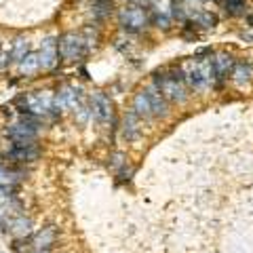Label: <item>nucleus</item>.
Wrapping results in <instances>:
<instances>
[{"mask_svg": "<svg viewBox=\"0 0 253 253\" xmlns=\"http://www.w3.org/2000/svg\"><path fill=\"white\" fill-rule=\"evenodd\" d=\"M179 74L184 78V83L188 84V89L194 91H207L211 86H215V74H213V63H211V55L207 59L196 55V57H188L186 61H181L179 66Z\"/></svg>", "mask_w": 253, "mask_h": 253, "instance_id": "f257e3e1", "label": "nucleus"}, {"mask_svg": "<svg viewBox=\"0 0 253 253\" xmlns=\"http://www.w3.org/2000/svg\"><path fill=\"white\" fill-rule=\"evenodd\" d=\"M131 110L139 118H163L169 114V101L163 97V93L156 86H148L133 95Z\"/></svg>", "mask_w": 253, "mask_h": 253, "instance_id": "f03ea898", "label": "nucleus"}, {"mask_svg": "<svg viewBox=\"0 0 253 253\" xmlns=\"http://www.w3.org/2000/svg\"><path fill=\"white\" fill-rule=\"evenodd\" d=\"M154 86L163 93V97L167 101H175V104H184L188 99V84L184 83L179 70H163V72L154 74Z\"/></svg>", "mask_w": 253, "mask_h": 253, "instance_id": "7ed1b4c3", "label": "nucleus"}, {"mask_svg": "<svg viewBox=\"0 0 253 253\" xmlns=\"http://www.w3.org/2000/svg\"><path fill=\"white\" fill-rule=\"evenodd\" d=\"M38 125H41V118L26 114L17 125H11L6 129V137L13 141V146H36L38 139Z\"/></svg>", "mask_w": 253, "mask_h": 253, "instance_id": "20e7f679", "label": "nucleus"}, {"mask_svg": "<svg viewBox=\"0 0 253 253\" xmlns=\"http://www.w3.org/2000/svg\"><path fill=\"white\" fill-rule=\"evenodd\" d=\"M23 215V205L15 194L13 186H0V228L6 234L15 217Z\"/></svg>", "mask_w": 253, "mask_h": 253, "instance_id": "39448f33", "label": "nucleus"}, {"mask_svg": "<svg viewBox=\"0 0 253 253\" xmlns=\"http://www.w3.org/2000/svg\"><path fill=\"white\" fill-rule=\"evenodd\" d=\"M118 21L126 32H141L146 30L150 23V11L139 4H126L118 11Z\"/></svg>", "mask_w": 253, "mask_h": 253, "instance_id": "423d86ee", "label": "nucleus"}, {"mask_svg": "<svg viewBox=\"0 0 253 253\" xmlns=\"http://www.w3.org/2000/svg\"><path fill=\"white\" fill-rule=\"evenodd\" d=\"M86 49H89V46L84 42V36L76 34V32H66V34L59 38V55L66 61L81 59L86 53Z\"/></svg>", "mask_w": 253, "mask_h": 253, "instance_id": "0eeeda50", "label": "nucleus"}, {"mask_svg": "<svg viewBox=\"0 0 253 253\" xmlns=\"http://www.w3.org/2000/svg\"><path fill=\"white\" fill-rule=\"evenodd\" d=\"M26 101V114L32 116H44V114H53L55 112V95L53 93H32L28 97H23Z\"/></svg>", "mask_w": 253, "mask_h": 253, "instance_id": "6e6552de", "label": "nucleus"}, {"mask_svg": "<svg viewBox=\"0 0 253 253\" xmlns=\"http://www.w3.org/2000/svg\"><path fill=\"white\" fill-rule=\"evenodd\" d=\"M150 4V21L161 30H169L171 28V19H173V4L175 0H148Z\"/></svg>", "mask_w": 253, "mask_h": 253, "instance_id": "1a4fd4ad", "label": "nucleus"}, {"mask_svg": "<svg viewBox=\"0 0 253 253\" xmlns=\"http://www.w3.org/2000/svg\"><path fill=\"white\" fill-rule=\"evenodd\" d=\"M211 63H213V74H215V86H219L221 83L226 81V78H230L236 59H234L232 53L224 51V53H215V55H213Z\"/></svg>", "mask_w": 253, "mask_h": 253, "instance_id": "9d476101", "label": "nucleus"}, {"mask_svg": "<svg viewBox=\"0 0 253 253\" xmlns=\"http://www.w3.org/2000/svg\"><path fill=\"white\" fill-rule=\"evenodd\" d=\"M55 108H57V110H72V112H81V110L84 108L81 91L72 89V86H63V89L57 91V95H55Z\"/></svg>", "mask_w": 253, "mask_h": 253, "instance_id": "9b49d317", "label": "nucleus"}, {"mask_svg": "<svg viewBox=\"0 0 253 253\" xmlns=\"http://www.w3.org/2000/svg\"><path fill=\"white\" fill-rule=\"evenodd\" d=\"M59 239V230L55 226H44L41 230H36L32 234V249H46L51 251L55 247V243Z\"/></svg>", "mask_w": 253, "mask_h": 253, "instance_id": "f8f14e48", "label": "nucleus"}, {"mask_svg": "<svg viewBox=\"0 0 253 253\" xmlns=\"http://www.w3.org/2000/svg\"><path fill=\"white\" fill-rule=\"evenodd\" d=\"M41 156V150L38 146H13L9 152H6V158H9L11 165H26V163H34L36 158Z\"/></svg>", "mask_w": 253, "mask_h": 253, "instance_id": "ddd939ff", "label": "nucleus"}, {"mask_svg": "<svg viewBox=\"0 0 253 253\" xmlns=\"http://www.w3.org/2000/svg\"><path fill=\"white\" fill-rule=\"evenodd\" d=\"M38 57H41L42 70L55 68V63L59 61V41H55V38H46V41L41 44V53H38Z\"/></svg>", "mask_w": 253, "mask_h": 253, "instance_id": "4468645a", "label": "nucleus"}, {"mask_svg": "<svg viewBox=\"0 0 253 253\" xmlns=\"http://www.w3.org/2000/svg\"><path fill=\"white\" fill-rule=\"evenodd\" d=\"M93 116L99 123H112L114 121V110H112V101L106 97L104 93H97L93 97Z\"/></svg>", "mask_w": 253, "mask_h": 253, "instance_id": "2eb2a0df", "label": "nucleus"}, {"mask_svg": "<svg viewBox=\"0 0 253 253\" xmlns=\"http://www.w3.org/2000/svg\"><path fill=\"white\" fill-rule=\"evenodd\" d=\"M6 234H11V239H30L32 234H34V226H32V219L23 213V215L19 217H15L11 221V226H9V232Z\"/></svg>", "mask_w": 253, "mask_h": 253, "instance_id": "dca6fc26", "label": "nucleus"}, {"mask_svg": "<svg viewBox=\"0 0 253 253\" xmlns=\"http://www.w3.org/2000/svg\"><path fill=\"white\" fill-rule=\"evenodd\" d=\"M26 177V173L21 169L13 167L9 163H0V186H17L19 181Z\"/></svg>", "mask_w": 253, "mask_h": 253, "instance_id": "f3484780", "label": "nucleus"}, {"mask_svg": "<svg viewBox=\"0 0 253 253\" xmlns=\"http://www.w3.org/2000/svg\"><path fill=\"white\" fill-rule=\"evenodd\" d=\"M230 81L236 86H245L251 81V63L247 59H236L234 68H232V74H230Z\"/></svg>", "mask_w": 253, "mask_h": 253, "instance_id": "a211bd4d", "label": "nucleus"}, {"mask_svg": "<svg viewBox=\"0 0 253 253\" xmlns=\"http://www.w3.org/2000/svg\"><path fill=\"white\" fill-rule=\"evenodd\" d=\"M139 121L141 118L133 112V110H129L126 112V116H125V123H123V137L126 139V141H135L137 137H139Z\"/></svg>", "mask_w": 253, "mask_h": 253, "instance_id": "6ab92c4d", "label": "nucleus"}, {"mask_svg": "<svg viewBox=\"0 0 253 253\" xmlns=\"http://www.w3.org/2000/svg\"><path fill=\"white\" fill-rule=\"evenodd\" d=\"M41 68H42V66H41V57H38V53H30L28 57L19 63V72L26 74V76L36 74Z\"/></svg>", "mask_w": 253, "mask_h": 253, "instance_id": "aec40b11", "label": "nucleus"}, {"mask_svg": "<svg viewBox=\"0 0 253 253\" xmlns=\"http://www.w3.org/2000/svg\"><path fill=\"white\" fill-rule=\"evenodd\" d=\"M190 21H192L194 26H201V28H213V26H217V15L211 13V11H199L196 15L190 17Z\"/></svg>", "mask_w": 253, "mask_h": 253, "instance_id": "412c9836", "label": "nucleus"}, {"mask_svg": "<svg viewBox=\"0 0 253 253\" xmlns=\"http://www.w3.org/2000/svg\"><path fill=\"white\" fill-rule=\"evenodd\" d=\"M219 2L230 17H239V15L247 13V2L245 0H219Z\"/></svg>", "mask_w": 253, "mask_h": 253, "instance_id": "4be33fe9", "label": "nucleus"}, {"mask_svg": "<svg viewBox=\"0 0 253 253\" xmlns=\"http://www.w3.org/2000/svg\"><path fill=\"white\" fill-rule=\"evenodd\" d=\"M30 55V44H28V41L26 38H17L15 41V44H13V49H11V57L15 59V61H23Z\"/></svg>", "mask_w": 253, "mask_h": 253, "instance_id": "5701e85b", "label": "nucleus"}, {"mask_svg": "<svg viewBox=\"0 0 253 253\" xmlns=\"http://www.w3.org/2000/svg\"><path fill=\"white\" fill-rule=\"evenodd\" d=\"M112 11V0H93V15L97 19H106Z\"/></svg>", "mask_w": 253, "mask_h": 253, "instance_id": "b1692460", "label": "nucleus"}, {"mask_svg": "<svg viewBox=\"0 0 253 253\" xmlns=\"http://www.w3.org/2000/svg\"><path fill=\"white\" fill-rule=\"evenodd\" d=\"M131 175H133V167H131L129 163H126L125 167H121V169L116 171V179H118V181H129Z\"/></svg>", "mask_w": 253, "mask_h": 253, "instance_id": "393cba45", "label": "nucleus"}, {"mask_svg": "<svg viewBox=\"0 0 253 253\" xmlns=\"http://www.w3.org/2000/svg\"><path fill=\"white\" fill-rule=\"evenodd\" d=\"M28 253H51V251H46V249H30Z\"/></svg>", "mask_w": 253, "mask_h": 253, "instance_id": "a878e982", "label": "nucleus"}, {"mask_svg": "<svg viewBox=\"0 0 253 253\" xmlns=\"http://www.w3.org/2000/svg\"><path fill=\"white\" fill-rule=\"evenodd\" d=\"M126 2H131V4H139V2H144V0H126Z\"/></svg>", "mask_w": 253, "mask_h": 253, "instance_id": "bb28decb", "label": "nucleus"}]
</instances>
